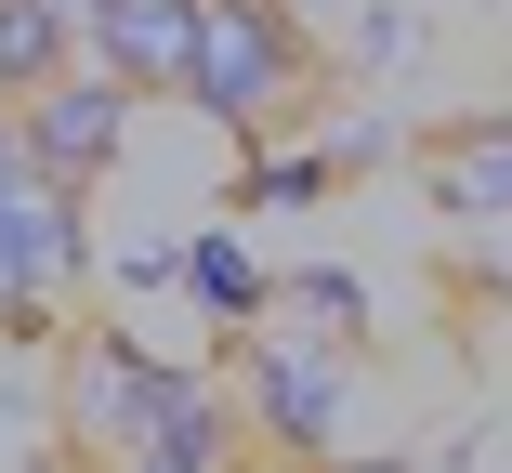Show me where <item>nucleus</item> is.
Listing matches in <instances>:
<instances>
[{
	"label": "nucleus",
	"mask_w": 512,
	"mask_h": 473,
	"mask_svg": "<svg viewBox=\"0 0 512 473\" xmlns=\"http://www.w3.org/2000/svg\"><path fill=\"white\" fill-rule=\"evenodd\" d=\"M53 408H66V460H92V473H237L263 447L224 368H171L119 329L53 342Z\"/></svg>",
	"instance_id": "obj_1"
},
{
	"label": "nucleus",
	"mask_w": 512,
	"mask_h": 473,
	"mask_svg": "<svg viewBox=\"0 0 512 473\" xmlns=\"http://www.w3.org/2000/svg\"><path fill=\"white\" fill-rule=\"evenodd\" d=\"M329 40L289 14V0H197V40H184V106L211 119L224 145H263L302 92H316Z\"/></svg>",
	"instance_id": "obj_2"
},
{
	"label": "nucleus",
	"mask_w": 512,
	"mask_h": 473,
	"mask_svg": "<svg viewBox=\"0 0 512 473\" xmlns=\"http://www.w3.org/2000/svg\"><path fill=\"white\" fill-rule=\"evenodd\" d=\"M237 408H250V434L276 460H342L355 447V342L289 316V303H263L237 329Z\"/></svg>",
	"instance_id": "obj_3"
},
{
	"label": "nucleus",
	"mask_w": 512,
	"mask_h": 473,
	"mask_svg": "<svg viewBox=\"0 0 512 473\" xmlns=\"http://www.w3.org/2000/svg\"><path fill=\"white\" fill-rule=\"evenodd\" d=\"M79 276H92L79 184H27V198H0V329L66 342V329H79Z\"/></svg>",
	"instance_id": "obj_4"
},
{
	"label": "nucleus",
	"mask_w": 512,
	"mask_h": 473,
	"mask_svg": "<svg viewBox=\"0 0 512 473\" xmlns=\"http://www.w3.org/2000/svg\"><path fill=\"white\" fill-rule=\"evenodd\" d=\"M132 106H145V92L119 79V66H66V79H40V92H14V119H27V145L79 184V198H92V184H106L119 171V145H132Z\"/></svg>",
	"instance_id": "obj_5"
},
{
	"label": "nucleus",
	"mask_w": 512,
	"mask_h": 473,
	"mask_svg": "<svg viewBox=\"0 0 512 473\" xmlns=\"http://www.w3.org/2000/svg\"><path fill=\"white\" fill-rule=\"evenodd\" d=\"M184 40H197V0H92L79 53L119 66L132 92H184Z\"/></svg>",
	"instance_id": "obj_6"
},
{
	"label": "nucleus",
	"mask_w": 512,
	"mask_h": 473,
	"mask_svg": "<svg viewBox=\"0 0 512 473\" xmlns=\"http://www.w3.org/2000/svg\"><path fill=\"white\" fill-rule=\"evenodd\" d=\"M421 184H434L447 224L512 211V119H460V132H434V145H421Z\"/></svg>",
	"instance_id": "obj_7"
},
{
	"label": "nucleus",
	"mask_w": 512,
	"mask_h": 473,
	"mask_svg": "<svg viewBox=\"0 0 512 473\" xmlns=\"http://www.w3.org/2000/svg\"><path fill=\"white\" fill-rule=\"evenodd\" d=\"M66 460V408H53V342L0 329V473Z\"/></svg>",
	"instance_id": "obj_8"
},
{
	"label": "nucleus",
	"mask_w": 512,
	"mask_h": 473,
	"mask_svg": "<svg viewBox=\"0 0 512 473\" xmlns=\"http://www.w3.org/2000/svg\"><path fill=\"white\" fill-rule=\"evenodd\" d=\"M237 224H250V211H224V224L184 237V290H197V316H211V329H250V316L276 303V263H263Z\"/></svg>",
	"instance_id": "obj_9"
},
{
	"label": "nucleus",
	"mask_w": 512,
	"mask_h": 473,
	"mask_svg": "<svg viewBox=\"0 0 512 473\" xmlns=\"http://www.w3.org/2000/svg\"><path fill=\"white\" fill-rule=\"evenodd\" d=\"M79 66V27L53 14V0H0V92H40Z\"/></svg>",
	"instance_id": "obj_10"
},
{
	"label": "nucleus",
	"mask_w": 512,
	"mask_h": 473,
	"mask_svg": "<svg viewBox=\"0 0 512 473\" xmlns=\"http://www.w3.org/2000/svg\"><path fill=\"white\" fill-rule=\"evenodd\" d=\"M276 303H289V316H316V329H342V342H368V276H342V263H289V276H276Z\"/></svg>",
	"instance_id": "obj_11"
},
{
	"label": "nucleus",
	"mask_w": 512,
	"mask_h": 473,
	"mask_svg": "<svg viewBox=\"0 0 512 473\" xmlns=\"http://www.w3.org/2000/svg\"><path fill=\"white\" fill-rule=\"evenodd\" d=\"M329 184H342V171H329L316 145H302V158H250V171H237V211H250V224H263V211H316Z\"/></svg>",
	"instance_id": "obj_12"
},
{
	"label": "nucleus",
	"mask_w": 512,
	"mask_h": 473,
	"mask_svg": "<svg viewBox=\"0 0 512 473\" xmlns=\"http://www.w3.org/2000/svg\"><path fill=\"white\" fill-rule=\"evenodd\" d=\"M447 263L473 276V290H512V211H486V224H447Z\"/></svg>",
	"instance_id": "obj_13"
},
{
	"label": "nucleus",
	"mask_w": 512,
	"mask_h": 473,
	"mask_svg": "<svg viewBox=\"0 0 512 473\" xmlns=\"http://www.w3.org/2000/svg\"><path fill=\"white\" fill-rule=\"evenodd\" d=\"M394 145H407V132H394V119H381V106H355V119H342V132H316V158H329V171H381V158H394Z\"/></svg>",
	"instance_id": "obj_14"
},
{
	"label": "nucleus",
	"mask_w": 512,
	"mask_h": 473,
	"mask_svg": "<svg viewBox=\"0 0 512 473\" xmlns=\"http://www.w3.org/2000/svg\"><path fill=\"white\" fill-rule=\"evenodd\" d=\"M289 14H302V27H316V40H329V53H342V27H355V14H368V0H289Z\"/></svg>",
	"instance_id": "obj_15"
}]
</instances>
